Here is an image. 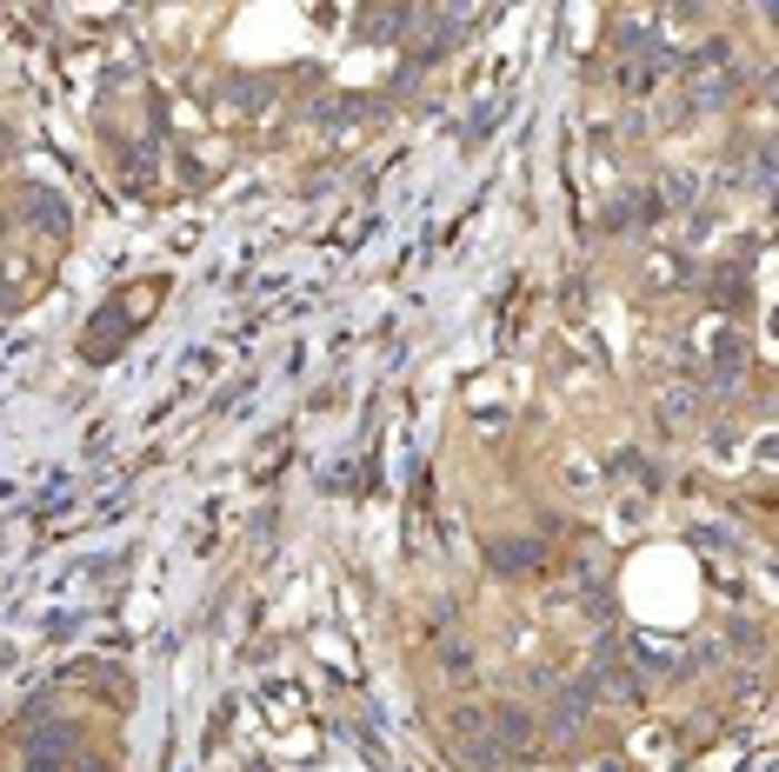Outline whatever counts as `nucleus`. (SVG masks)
Here are the masks:
<instances>
[{
	"mask_svg": "<svg viewBox=\"0 0 779 772\" xmlns=\"http://www.w3.org/2000/svg\"><path fill=\"white\" fill-rule=\"evenodd\" d=\"M493 560H500V567H540V540H520V547H500Z\"/></svg>",
	"mask_w": 779,
	"mask_h": 772,
	"instance_id": "obj_1",
	"label": "nucleus"
}]
</instances>
